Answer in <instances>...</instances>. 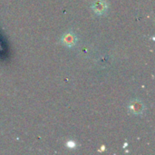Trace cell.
Segmentation results:
<instances>
[{
  "label": "cell",
  "instance_id": "1",
  "mask_svg": "<svg viewBox=\"0 0 155 155\" xmlns=\"http://www.w3.org/2000/svg\"><path fill=\"white\" fill-rule=\"evenodd\" d=\"M91 7L96 15H104L108 10V4L104 0H94Z\"/></svg>",
  "mask_w": 155,
  "mask_h": 155
},
{
  "label": "cell",
  "instance_id": "2",
  "mask_svg": "<svg viewBox=\"0 0 155 155\" xmlns=\"http://www.w3.org/2000/svg\"><path fill=\"white\" fill-rule=\"evenodd\" d=\"M61 43L65 45L66 47H74L75 46L77 43V37L76 35L74 32H66L62 37H61Z\"/></svg>",
  "mask_w": 155,
  "mask_h": 155
},
{
  "label": "cell",
  "instance_id": "3",
  "mask_svg": "<svg viewBox=\"0 0 155 155\" xmlns=\"http://www.w3.org/2000/svg\"><path fill=\"white\" fill-rule=\"evenodd\" d=\"M128 108H129V111H130L131 113L134 114H143V111H144V105H143V104L141 101H139V100H134V101H133V102L129 104Z\"/></svg>",
  "mask_w": 155,
  "mask_h": 155
},
{
  "label": "cell",
  "instance_id": "4",
  "mask_svg": "<svg viewBox=\"0 0 155 155\" xmlns=\"http://www.w3.org/2000/svg\"><path fill=\"white\" fill-rule=\"evenodd\" d=\"M66 145L68 146V148H70V149H74V148H75L76 143H75L74 142H73V141H68V142H67V143H66Z\"/></svg>",
  "mask_w": 155,
  "mask_h": 155
}]
</instances>
